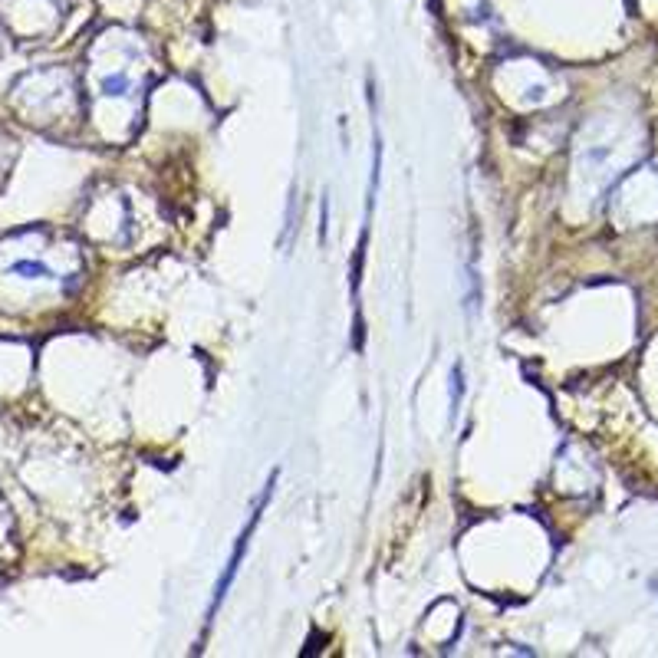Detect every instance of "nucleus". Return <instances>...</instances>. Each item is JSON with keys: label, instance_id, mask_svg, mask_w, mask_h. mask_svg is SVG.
<instances>
[{"label": "nucleus", "instance_id": "obj_1", "mask_svg": "<svg viewBox=\"0 0 658 658\" xmlns=\"http://www.w3.org/2000/svg\"><path fill=\"white\" fill-rule=\"evenodd\" d=\"M273 480H277V474H273V478L267 480V487H264V491H260V497L254 500V510H251V517H247V527L240 530L237 543H234V553H231V560H227L224 573H221V580H217V586H214V599H211V606H208V628H211V622H214V613H217V609H221V602H224L227 589H231V586H234V580H237L240 560H244L247 546H251V537H254L257 524H260V513H264V507L270 504V494H273Z\"/></svg>", "mask_w": 658, "mask_h": 658}, {"label": "nucleus", "instance_id": "obj_2", "mask_svg": "<svg viewBox=\"0 0 658 658\" xmlns=\"http://www.w3.org/2000/svg\"><path fill=\"white\" fill-rule=\"evenodd\" d=\"M10 273L23 277V280H53V270L46 267L43 260H17V264H10Z\"/></svg>", "mask_w": 658, "mask_h": 658}, {"label": "nucleus", "instance_id": "obj_3", "mask_svg": "<svg viewBox=\"0 0 658 658\" xmlns=\"http://www.w3.org/2000/svg\"><path fill=\"white\" fill-rule=\"evenodd\" d=\"M103 92L105 96H125L129 92V76L125 73H112L103 79Z\"/></svg>", "mask_w": 658, "mask_h": 658}, {"label": "nucleus", "instance_id": "obj_4", "mask_svg": "<svg viewBox=\"0 0 658 658\" xmlns=\"http://www.w3.org/2000/svg\"><path fill=\"white\" fill-rule=\"evenodd\" d=\"M451 382H454V389H451V412H458V405H461V392H464V372H461V365H454V372H451Z\"/></svg>", "mask_w": 658, "mask_h": 658}]
</instances>
